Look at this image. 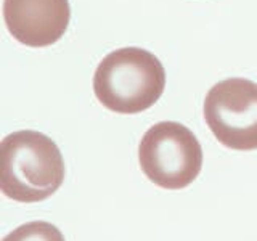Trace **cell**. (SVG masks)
Segmentation results:
<instances>
[{
	"mask_svg": "<svg viewBox=\"0 0 257 241\" xmlns=\"http://www.w3.org/2000/svg\"><path fill=\"white\" fill-rule=\"evenodd\" d=\"M10 34L28 47H48L64 36L71 20L69 0H5Z\"/></svg>",
	"mask_w": 257,
	"mask_h": 241,
	"instance_id": "5",
	"label": "cell"
},
{
	"mask_svg": "<svg viewBox=\"0 0 257 241\" xmlns=\"http://www.w3.org/2000/svg\"><path fill=\"white\" fill-rule=\"evenodd\" d=\"M166 87V71L158 56L139 47L108 53L96 66L93 92L104 108L137 114L151 108Z\"/></svg>",
	"mask_w": 257,
	"mask_h": 241,
	"instance_id": "2",
	"label": "cell"
},
{
	"mask_svg": "<svg viewBox=\"0 0 257 241\" xmlns=\"http://www.w3.org/2000/svg\"><path fill=\"white\" fill-rule=\"evenodd\" d=\"M143 174L164 190H182L196 180L203 167V148L188 127L174 120L151 126L139 145Z\"/></svg>",
	"mask_w": 257,
	"mask_h": 241,
	"instance_id": "3",
	"label": "cell"
},
{
	"mask_svg": "<svg viewBox=\"0 0 257 241\" xmlns=\"http://www.w3.org/2000/svg\"><path fill=\"white\" fill-rule=\"evenodd\" d=\"M204 119L223 147L257 150V84L243 77L217 82L206 95Z\"/></svg>",
	"mask_w": 257,
	"mask_h": 241,
	"instance_id": "4",
	"label": "cell"
},
{
	"mask_svg": "<svg viewBox=\"0 0 257 241\" xmlns=\"http://www.w3.org/2000/svg\"><path fill=\"white\" fill-rule=\"evenodd\" d=\"M64 180V161L56 143L36 131H18L0 143V190L18 203H39Z\"/></svg>",
	"mask_w": 257,
	"mask_h": 241,
	"instance_id": "1",
	"label": "cell"
},
{
	"mask_svg": "<svg viewBox=\"0 0 257 241\" xmlns=\"http://www.w3.org/2000/svg\"><path fill=\"white\" fill-rule=\"evenodd\" d=\"M2 241H64V236L56 225L45 220H34L20 225Z\"/></svg>",
	"mask_w": 257,
	"mask_h": 241,
	"instance_id": "6",
	"label": "cell"
}]
</instances>
